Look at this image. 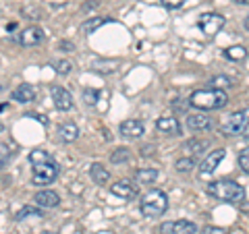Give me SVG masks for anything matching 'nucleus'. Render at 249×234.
<instances>
[{
	"instance_id": "f257e3e1",
	"label": "nucleus",
	"mask_w": 249,
	"mask_h": 234,
	"mask_svg": "<svg viewBox=\"0 0 249 234\" xmlns=\"http://www.w3.org/2000/svg\"><path fill=\"white\" fill-rule=\"evenodd\" d=\"M197 110H220L229 104V96L224 89H197L187 100Z\"/></svg>"
},
{
	"instance_id": "f03ea898",
	"label": "nucleus",
	"mask_w": 249,
	"mask_h": 234,
	"mask_svg": "<svg viewBox=\"0 0 249 234\" xmlns=\"http://www.w3.org/2000/svg\"><path fill=\"white\" fill-rule=\"evenodd\" d=\"M208 195L216 201H224V203H241L245 199V189L235 181H214L208 184Z\"/></svg>"
},
{
	"instance_id": "7ed1b4c3",
	"label": "nucleus",
	"mask_w": 249,
	"mask_h": 234,
	"mask_svg": "<svg viewBox=\"0 0 249 234\" xmlns=\"http://www.w3.org/2000/svg\"><path fill=\"white\" fill-rule=\"evenodd\" d=\"M168 209V197L162 191H150L142 197V214L145 217H158Z\"/></svg>"
},
{
	"instance_id": "20e7f679",
	"label": "nucleus",
	"mask_w": 249,
	"mask_h": 234,
	"mask_svg": "<svg viewBox=\"0 0 249 234\" xmlns=\"http://www.w3.org/2000/svg\"><path fill=\"white\" fill-rule=\"evenodd\" d=\"M249 127V108H243V110H237L229 114L227 118L222 120L220 124V133L227 137H235V135H241L245 133Z\"/></svg>"
},
{
	"instance_id": "39448f33",
	"label": "nucleus",
	"mask_w": 249,
	"mask_h": 234,
	"mask_svg": "<svg viewBox=\"0 0 249 234\" xmlns=\"http://www.w3.org/2000/svg\"><path fill=\"white\" fill-rule=\"evenodd\" d=\"M58 164L50 160V162H44V164H34V176H31V184L36 186H48L58 178Z\"/></svg>"
},
{
	"instance_id": "423d86ee",
	"label": "nucleus",
	"mask_w": 249,
	"mask_h": 234,
	"mask_svg": "<svg viewBox=\"0 0 249 234\" xmlns=\"http://www.w3.org/2000/svg\"><path fill=\"white\" fill-rule=\"evenodd\" d=\"M224 23H227V19L222 17V15H218V13H206V15H201L199 17V29H201V33H206L208 37H214L218 31H220L224 27Z\"/></svg>"
},
{
	"instance_id": "0eeeda50",
	"label": "nucleus",
	"mask_w": 249,
	"mask_h": 234,
	"mask_svg": "<svg viewBox=\"0 0 249 234\" xmlns=\"http://www.w3.org/2000/svg\"><path fill=\"white\" fill-rule=\"evenodd\" d=\"M162 234H197V226L189 220H177V222H164L160 224Z\"/></svg>"
},
{
	"instance_id": "6e6552de",
	"label": "nucleus",
	"mask_w": 249,
	"mask_h": 234,
	"mask_svg": "<svg viewBox=\"0 0 249 234\" xmlns=\"http://www.w3.org/2000/svg\"><path fill=\"white\" fill-rule=\"evenodd\" d=\"M44 37H46V31L42 27H36V25H31V27H25L21 31V33L17 35V42L21 46H37V44H42L44 42Z\"/></svg>"
},
{
	"instance_id": "1a4fd4ad",
	"label": "nucleus",
	"mask_w": 249,
	"mask_h": 234,
	"mask_svg": "<svg viewBox=\"0 0 249 234\" xmlns=\"http://www.w3.org/2000/svg\"><path fill=\"white\" fill-rule=\"evenodd\" d=\"M50 96H52L54 106H56L58 110L67 112V110H71V108H73V96L65 87H60V85H52V87H50Z\"/></svg>"
},
{
	"instance_id": "9d476101",
	"label": "nucleus",
	"mask_w": 249,
	"mask_h": 234,
	"mask_svg": "<svg viewBox=\"0 0 249 234\" xmlns=\"http://www.w3.org/2000/svg\"><path fill=\"white\" fill-rule=\"evenodd\" d=\"M119 131H121V135H123L124 139H142L143 133H145V127H143L142 120H137V118H127V120L121 122Z\"/></svg>"
},
{
	"instance_id": "9b49d317",
	"label": "nucleus",
	"mask_w": 249,
	"mask_h": 234,
	"mask_svg": "<svg viewBox=\"0 0 249 234\" xmlns=\"http://www.w3.org/2000/svg\"><path fill=\"white\" fill-rule=\"evenodd\" d=\"M224 155H227V151H224V150H214V151H210V153H208V158L201 162V166H199V174H201V178H206V176L212 174L214 170L218 168V164L224 160Z\"/></svg>"
},
{
	"instance_id": "f8f14e48",
	"label": "nucleus",
	"mask_w": 249,
	"mask_h": 234,
	"mask_svg": "<svg viewBox=\"0 0 249 234\" xmlns=\"http://www.w3.org/2000/svg\"><path fill=\"white\" fill-rule=\"evenodd\" d=\"M156 129L160 133H164V135H170V137H178L183 133L181 129V122H178L177 116H162V118L156 120Z\"/></svg>"
},
{
	"instance_id": "ddd939ff",
	"label": "nucleus",
	"mask_w": 249,
	"mask_h": 234,
	"mask_svg": "<svg viewBox=\"0 0 249 234\" xmlns=\"http://www.w3.org/2000/svg\"><path fill=\"white\" fill-rule=\"evenodd\" d=\"M187 129L193 133H208L212 131V120L206 114H189L187 116Z\"/></svg>"
},
{
	"instance_id": "4468645a",
	"label": "nucleus",
	"mask_w": 249,
	"mask_h": 234,
	"mask_svg": "<svg viewBox=\"0 0 249 234\" xmlns=\"http://www.w3.org/2000/svg\"><path fill=\"white\" fill-rule=\"evenodd\" d=\"M110 193L121 199H135L137 197V186L131 181H119L110 184Z\"/></svg>"
},
{
	"instance_id": "2eb2a0df",
	"label": "nucleus",
	"mask_w": 249,
	"mask_h": 234,
	"mask_svg": "<svg viewBox=\"0 0 249 234\" xmlns=\"http://www.w3.org/2000/svg\"><path fill=\"white\" fill-rule=\"evenodd\" d=\"M34 201L40 207H58L60 205V197H58V193H54L50 189H44L40 193H36V197Z\"/></svg>"
},
{
	"instance_id": "dca6fc26",
	"label": "nucleus",
	"mask_w": 249,
	"mask_h": 234,
	"mask_svg": "<svg viewBox=\"0 0 249 234\" xmlns=\"http://www.w3.org/2000/svg\"><path fill=\"white\" fill-rule=\"evenodd\" d=\"M11 98L15 100V102H19V104H29V102H34L36 100V89H34V85L23 83L11 93Z\"/></svg>"
},
{
	"instance_id": "f3484780",
	"label": "nucleus",
	"mask_w": 249,
	"mask_h": 234,
	"mask_svg": "<svg viewBox=\"0 0 249 234\" xmlns=\"http://www.w3.org/2000/svg\"><path fill=\"white\" fill-rule=\"evenodd\" d=\"M58 139L62 143H73L79 139V127L73 122H65L58 127Z\"/></svg>"
},
{
	"instance_id": "a211bd4d",
	"label": "nucleus",
	"mask_w": 249,
	"mask_h": 234,
	"mask_svg": "<svg viewBox=\"0 0 249 234\" xmlns=\"http://www.w3.org/2000/svg\"><path fill=\"white\" fill-rule=\"evenodd\" d=\"M89 176H91V181L98 183V184H108L110 183V172H108V168H104L102 164H98V162L89 166Z\"/></svg>"
},
{
	"instance_id": "6ab92c4d",
	"label": "nucleus",
	"mask_w": 249,
	"mask_h": 234,
	"mask_svg": "<svg viewBox=\"0 0 249 234\" xmlns=\"http://www.w3.org/2000/svg\"><path fill=\"white\" fill-rule=\"evenodd\" d=\"M158 178V170L156 168H139L135 172V183L139 184H154Z\"/></svg>"
},
{
	"instance_id": "aec40b11",
	"label": "nucleus",
	"mask_w": 249,
	"mask_h": 234,
	"mask_svg": "<svg viewBox=\"0 0 249 234\" xmlns=\"http://www.w3.org/2000/svg\"><path fill=\"white\" fill-rule=\"evenodd\" d=\"M108 21H110L108 17H91V19H88V21H85L83 25H81V33H85V35L93 33V31H98L102 25H106Z\"/></svg>"
},
{
	"instance_id": "412c9836",
	"label": "nucleus",
	"mask_w": 249,
	"mask_h": 234,
	"mask_svg": "<svg viewBox=\"0 0 249 234\" xmlns=\"http://www.w3.org/2000/svg\"><path fill=\"white\" fill-rule=\"evenodd\" d=\"M119 65H121L119 60H93L91 68L98 73H114L119 68Z\"/></svg>"
},
{
	"instance_id": "4be33fe9",
	"label": "nucleus",
	"mask_w": 249,
	"mask_h": 234,
	"mask_svg": "<svg viewBox=\"0 0 249 234\" xmlns=\"http://www.w3.org/2000/svg\"><path fill=\"white\" fill-rule=\"evenodd\" d=\"M224 56H227L229 60L241 62V60L247 58V48H243V46H231V48L224 50Z\"/></svg>"
},
{
	"instance_id": "5701e85b",
	"label": "nucleus",
	"mask_w": 249,
	"mask_h": 234,
	"mask_svg": "<svg viewBox=\"0 0 249 234\" xmlns=\"http://www.w3.org/2000/svg\"><path fill=\"white\" fill-rule=\"evenodd\" d=\"M196 168V160H193V155H189V158H178L175 162V170L177 172H191V170Z\"/></svg>"
},
{
	"instance_id": "b1692460",
	"label": "nucleus",
	"mask_w": 249,
	"mask_h": 234,
	"mask_svg": "<svg viewBox=\"0 0 249 234\" xmlns=\"http://www.w3.org/2000/svg\"><path fill=\"white\" fill-rule=\"evenodd\" d=\"M129 160H131V151L127 150V147H116V150L112 151V155H110L112 164H124Z\"/></svg>"
},
{
	"instance_id": "393cba45",
	"label": "nucleus",
	"mask_w": 249,
	"mask_h": 234,
	"mask_svg": "<svg viewBox=\"0 0 249 234\" xmlns=\"http://www.w3.org/2000/svg\"><path fill=\"white\" fill-rule=\"evenodd\" d=\"M52 160V155L48 151H44V150H34L29 153V162H31V166L34 164H44V162H50Z\"/></svg>"
},
{
	"instance_id": "a878e982",
	"label": "nucleus",
	"mask_w": 249,
	"mask_h": 234,
	"mask_svg": "<svg viewBox=\"0 0 249 234\" xmlns=\"http://www.w3.org/2000/svg\"><path fill=\"white\" fill-rule=\"evenodd\" d=\"M183 150L191 151V153H201L206 150V141H197V139H191V141H187L183 145Z\"/></svg>"
},
{
	"instance_id": "bb28decb",
	"label": "nucleus",
	"mask_w": 249,
	"mask_h": 234,
	"mask_svg": "<svg viewBox=\"0 0 249 234\" xmlns=\"http://www.w3.org/2000/svg\"><path fill=\"white\" fill-rule=\"evenodd\" d=\"M231 85H232L231 77L218 75V77H214V79H212V87H214V89H227V87H231Z\"/></svg>"
},
{
	"instance_id": "cd10ccee",
	"label": "nucleus",
	"mask_w": 249,
	"mask_h": 234,
	"mask_svg": "<svg viewBox=\"0 0 249 234\" xmlns=\"http://www.w3.org/2000/svg\"><path fill=\"white\" fill-rule=\"evenodd\" d=\"M29 216L42 217V216H44V212H42V209H37V207H31V205H27V207H23L21 212L17 214V220H23V217H29Z\"/></svg>"
},
{
	"instance_id": "c85d7f7f",
	"label": "nucleus",
	"mask_w": 249,
	"mask_h": 234,
	"mask_svg": "<svg viewBox=\"0 0 249 234\" xmlns=\"http://www.w3.org/2000/svg\"><path fill=\"white\" fill-rule=\"evenodd\" d=\"M100 100V91L98 89H85L83 91V102L89 104V106H96Z\"/></svg>"
},
{
	"instance_id": "c756f323",
	"label": "nucleus",
	"mask_w": 249,
	"mask_h": 234,
	"mask_svg": "<svg viewBox=\"0 0 249 234\" xmlns=\"http://www.w3.org/2000/svg\"><path fill=\"white\" fill-rule=\"evenodd\" d=\"M11 155H13V151H11V147L6 145V143H0V168H4L6 164H9V160H11Z\"/></svg>"
},
{
	"instance_id": "7c9ffc66",
	"label": "nucleus",
	"mask_w": 249,
	"mask_h": 234,
	"mask_svg": "<svg viewBox=\"0 0 249 234\" xmlns=\"http://www.w3.org/2000/svg\"><path fill=\"white\" fill-rule=\"evenodd\" d=\"M239 166H241V170H243L245 174H249V147L241 150V153H239Z\"/></svg>"
},
{
	"instance_id": "2f4dec72",
	"label": "nucleus",
	"mask_w": 249,
	"mask_h": 234,
	"mask_svg": "<svg viewBox=\"0 0 249 234\" xmlns=\"http://www.w3.org/2000/svg\"><path fill=\"white\" fill-rule=\"evenodd\" d=\"M71 68H73L71 60H60V62L54 65V71H56L58 75H69V73H71Z\"/></svg>"
},
{
	"instance_id": "473e14b6",
	"label": "nucleus",
	"mask_w": 249,
	"mask_h": 234,
	"mask_svg": "<svg viewBox=\"0 0 249 234\" xmlns=\"http://www.w3.org/2000/svg\"><path fill=\"white\" fill-rule=\"evenodd\" d=\"M58 50L60 52H75V44L69 42V40H60L58 42Z\"/></svg>"
},
{
	"instance_id": "72a5a7b5",
	"label": "nucleus",
	"mask_w": 249,
	"mask_h": 234,
	"mask_svg": "<svg viewBox=\"0 0 249 234\" xmlns=\"http://www.w3.org/2000/svg\"><path fill=\"white\" fill-rule=\"evenodd\" d=\"M185 2L187 0H162V4H164L166 9H181Z\"/></svg>"
},
{
	"instance_id": "f704fd0d",
	"label": "nucleus",
	"mask_w": 249,
	"mask_h": 234,
	"mask_svg": "<svg viewBox=\"0 0 249 234\" xmlns=\"http://www.w3.org/2000/svg\"><path fill=\"white\" fill-rule=\"evenodd\" d=\"M201 234H227V230L218 228V226H206V228L201 230Z\"/></svg>"
},
{
	"instance_id": "c9c22d12",
	"label": "nucleus",
	"mask_w": 249,
	"mask_h": 234,
	"mask_svg": "<svg viewBox=\"0 0 249 234\" xmlns=\"http://www.w3.org/2000/svg\"><path fill=\"white\" fill-rule=\"evenodd\" d=\"M23 15H29L27 19H31V21L42 19V13H40V11H36V9H25V11H23Z\"/></svg>"
},
{
	"instance_id": "e433bc0d",
	"label": "nucleus",
	"mask_w": 249,
	"mask_h": 234,
	"mask_svg": "<svg viewBox=\"0 0 249 234\" xmlns=\"http://www.w3.org/2000/svg\"><path fill=\"white\" fill-rule=\"evenodd\" d=\"M142 153H143V155H152V153H154V145H145Z\"/></svg>"
},
{
	"instance_id": "4c0bfd02",
	"label": "nucleus",
	"mask_w": 249,
	"mask_h": 234,
	"mask_svg": "<svg viewBox=\"0 0 249 234\" xmlns=\"http://www.w3.org/2000/svg\"><path fill=\"white\" fill-rule=\"evenodd\" d=\"M96 6H98V2H88V4H85V6H83V11H89V9H96Z\"/></svg>"
},
{
	"instance_id": "58836bf2",
	"label": "nucleus",
	"mask_w": 249,
	"mask_h": 234,
	"mask_svg": "<svg viewBox=\"0 0 249 234\" xmlns=\"http://www.w3.org/2000/svg\"><path fill=\"white\" fill-rule=\"evenodd\" d=\"M245 29L249 31V15H247V17H245Z\"/></svg>"
},
{
	"instance_id": "ea45409f",
	"label": "nucleus",
	"mask_w": 249,
	"mask_h": 234,
	"mask_svg": "<svg viewBox=\"0 0 249 234\" xmlns=\"http://www.w3.org/2000/svg\"><path fill=\"white\" fill-rule=\"evenodd\" d=\"M235 2H239V4H249V0H235Z\"/></svg>"
},
{
	"instance_id": "a19ab883",
	"label": "nucleus",
	"mask_w": 249,
	"mask_h": 234,
	"mask_svg": "<svg viewBox=\"0 0 249 234\" xmlns=\"http://www.w3.org/2000/svg\"><path fill=\"white\" fill-rule=\"evenodd\" d=\"M42 234H56V232H50V230H46V232H42Z\"/></svg>"
},
{
	"instance_id": "79ce46f5",
	"label": "nucleus",
	"mask_w": 249,
	"mask_h": 234,
	"mask_svg": "<svg viewBox=\"0 0 249 234\" xmlns=\"http://www.w3.org/2000/svg\"><path fill=\"white\" fill-rule=\"evenodd\" d=\"M0 133H2V122H0Z\"/></svg>"
}]
</instances>
